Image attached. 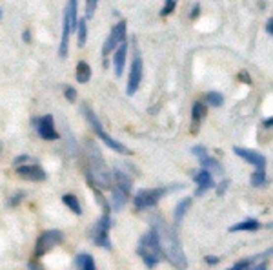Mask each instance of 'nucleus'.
<instances>
[{
	"instance_id": "f257e3e1",
	"label": "nucleus",
	"mask_w": 273,
	"mask_h": 270,
	"mask_svg": "<svg viewBox=\"0 0 273 270\" xmlns=\"http://www.w3.org/2000/svg\"><path fill=\"white\" fill-rule=\"evenodd\" d=\"M151 221H153L151 230H153L155 235H157V241H159L162 256H166V259L173 265V267L184 270L186 267H188V259H186L184 248L180 245V239H178L175 228L170 227V225H168L164 219H161V217H153Z\"/></svg>"
},
{
	"instance_id": "f03ea898",
	"label": "nucleus",
	"mask_w": 273,
	"mask_h": 270,
	"mask_svg": "<svg viewBox=\"0 0 273 270\" xmlns=\"http://www.w3.org/2000/svg\"><path fill=\"white\" fill-rule=\"evenodd\" d=\"M86 174H88L89 186H99V188H109L111 186V174L107 170L104 157H102L101 150L97 148L93 143L86 144Z\"/></svg>"
},
{
	"instance_id": "7ed1b4c3",
	"label": "nucleus",
	"mask_w": 273,
	"mask_h": 270,
	"mask_svg": "<svg viewBox=\"0 0 273 270\" xmlns=\"http://www.w3.org/2000/svg\"><path fill=\"white\" fill-rule=\"evenodd\" d=\"M136 254L140 256V259H142L144 265H146L148 269H155L157 265L161 263V259H162L161 246H159L157 235H155V232L151 228H149V232H146V234L138 239Z\"/></svg>"
},
{
	"instance_id": "20e7f679",
	"label": "nucleus",
	"mask_w": 273,
	"mask_h": 270,
	"mask_svg": "<svg viewBox=\"0 0 273 270\" xmlns=\"http://www.w3.org/2000/svg\"><path fill=\"white\" fill-rule=\"evenodd\" d=\"M111 203L115 210L124 208L131 193V179L122 172V170H115L111 174Z\"/></svg>"
},
{
	"instance_id": "39448f33",
	"label": "nucleus",
	"mask_w": 273,
	"mask_h": 270,
	"mask_svg": "<svg viewBox=\"0 0 273 270\" xmlns=\"http://www.w3.org/2000/svg\"><path fill=\"white\" fill-rule=\"evenodd\" d=\"M80 110H82V114H84V117H86V120L89 122V126L93 128V132L97 133V137L101 139V141H104V144H106V146H109V148H111L113 152H117V154H124V155H128V154H130V150H128V148H126V146L120 143V141H115V139H113L109 133H106V130L102 128L99 117H97L95 112L89 108L88 104H82V106H80Z\"/></svg>"
},
{
	"instance_id": "423d86ee",
	"label": "nucleus",
	"mask_w": 273,
	"mask_h": 270,
	"mask_svg": "<svg viewBox=\"0 0 273 270\" xmlns=\"http://www.w3.org/2000/svg\"><path fill=\"white\" fill-rule=\"evenodd\" d=\"M166 193V188H142L135 193L133 206L136 210H148L159 203Z\"/></svg>"
},
{
	"instance_id": "0eeeda50",
	"label": "nucleus",
	"mask_w": 273,
	"mask_h": 270,
	"mask_svg": "<svg viewBox=\"0 0 273 270\" xmlns=\"http://www.w3.org/2000/svg\"><path fill=\"white\" fill-rule=\"evenodd\" d=\"M109 227H111L109 212H104L101 219L95 223V227L91 228V239L95 241L97 246H102L106 250L111 248V243H109Z\"/></svg>"
},
{
	"instance_id": "6e6552de",
	"label": "nucleus",
	"mask_w": 273,
	"mask_h": 270,
	"mask_svg": "<svg viewBox=\"0 0 273 270\" xmlns=\"http://www.w3.org/2000/svg\"><path fill=\"white\" fill-rule=\"evenodd\" d=\"M62 239H64V234L60 230H46V232H42L35 245V259L46 256L55 245L62 243Z\"/></svg>"
},
{
	"instance_id": "1a4fd4ad",
	"label": "nucleus",
	"mask_w": 273,
	"mask_h": 270,
	"mask_svg": "<svg viewBox=\"0 0 273 270\" xmlns=\"http://www.w3.org/2000/svg\"><path fill=\"white\" fill-rule=\"evenodd\" d=\"M126 31H128V26H126L124 20H120L119 24H115L109 31V35H107L106 42L102 46V53L106 57L107 53H111L115 49L119 48L120 44L126 42Z\"/></svg>"
},
{
	"instance_id": "9d476101",
	"label": "nucleus",
	"mask_w": 273,
	"mask_h": 270,
	"mask_svg": "<svg viewBox=\"0 0 273 270\" xmlns=\"http://www.w3.org/2000/svg\"><path fill=\"white\" fill-rule=\"evenodd\" d=\"M33 124H35V128H36V133H38L44 141H57V139H60L59 132L55 130L53 115L35 117V119H33Z\"/></svg>"
},
{
	"instance_id": "9b49d317",
	"label": "nucleus",
	"mask_w": 273,
	"mask_h": 270,
	"mask_svg": "<svg viewBox=\"0 0 273 270\" xmlns=\"http://www.w3.org/2000/svg\"><path fill=\"white\" fill-rule=\"evenodd\" d=\"M142 72H144L142 57L136 53L135 57H133V62H131L130 80H128V88H126V93H128V95H135L136 90L140 88V82H142Z\"/></svg>"
},
{
	"instance_id": "f8f14e48",
	"label": "nucleus",
	"mask_w": 273,
	"mask_h": 270,
	"mask_svg": "<svg viewBox=\"0 0 273 270\" xmlns=\"http://www.w3.org/2000/svg\"><path fill=\"white\" fill-rule=\"evenodd\" d=\"M233 152H235V155H239L240 159H244L246 162L253 164L257 170H264V168H266V157L262 155V154H259V152L248 150V148H240V146H235V148H233Z\"/></svg>"
},
{
	"instance_id": "ddd939ff",
	"label": "nucleus",
	"mask_w": 273,
	"mask_h": 270,
	"mask_svg": "<svg viewBox=\"0 0 273 270\" xmlns=\"http://www.w3.org/2000/svg\"><path fill=\"white\" fill-rule=\"evenodd\" d=\"M17 175L26 181H35V183L46 181V172L38 164H20L17 168Z\"/></svg>"
},
{
	"instance_id": "4468645a",
	"label": "nucleus",
	"mask_w": 273,
	"mask_h": 270,
	"mask_svg": "<svg viewBox=\"0 0 273 270\" xmlns=\"http://www.w3.org/2000/svg\"><path fill=\"white\" fill-rule=\"evenodd\" d=\"M193 181L199 185L195 195H202L204 192H208V190H211V188L215 186L213 177H211V174H209L208 170H201V172H197V174L193 175Z\"/></svg>"
},
{
	"instance_id": "2eb2a0df",
	"label": "nucleus",
	"mask_w": 273,
	"mask_h": 270,
	"mask_svg": "<svg viewBox=\"0 0 273 270\" xmlns=\"http://www.w3.org/2000/svg\"><path fill=\"white\" fill-rule=\"evenodd\" d=\"M126 55H128V44L122 42L119 48L115 49V55H113V66H115V75H117V77H120L122 72H124Z\"/></svg>"
},
{
	"instance_id": "dca6fc26",
	"label": "nucleus",
	"mask_w": 273,
	"mask_h": 270,
	"mask_svg": "<svg viewBox=\"0 0 273 270\" xmlns=\"http://www.w3.org/2000/svg\"><path fill=\"white\" fill-rule=\"evenodd\" d=\"M208 115V108H206V104L201 101H197L195 104H193V108H191V120H193V130H197V126L201 124L202 120H204V117Z\"/></svg>"
},
{
	"instance_id": "f3484780",
	"label": "nucleus",
	"mask_w": 273,
	"mask_h": 270,
	"mask_svg": "<svg viewBox=\"0 0 273 270\" xmlns=\"http://www.w3.org/2000/svg\"><path fill=\"white\" fill-rule=\"evenodd\" d=\"M262 225L257 219H246L242 223H237V225H233L230 228V232H257Z\"/></svg>"
},
{
	"instance_id": "a211bd4d",
	"label": "nucleus",
	"mask_w": 273,
	"mask_h": 270,
	"mask_svg": "<svg viewBox=\"0 0 273 270\" xmlns=\"http://www.w3.org/2000/svg\"><path fill=\"white\" fill-rule=\"evenodd\" d=\"M199 162H201L202 170H208V172H215V174H220L222 172V166H220V162L211 155H202L199 157Z\"/></svg>"
},
{
	"instance_id": "6ab92c4d",
	"label": "nucleus",
	"mask_w": 273,
	"mask_h": 270,
	"mask_svg": "<svg viewBox=\"0 0 273 270\" xmlns=\"http://www.w3.org/2000/svg\"><path fill=\"white\" fill-rule=\"evenodd\" d=\"M191 203H193V199L191 197H184V199H180V201H178L177 208H175V227H178L180 221L184 219L186 212L190 210Z\"/></svg>"
},
{
	"instance_id": "aec40b11",
	"label": "nucleus",
	"mask_w": 273,
	"mask_h": 270,
	"mask_svg": "<svg viewBox=\"0 0 273 270\" xmlns=\"http://www.w3.org/2000/svg\"><path fill=\"white\" fill-rule=\"evenodd\" d=\"M75 77H77V82H80V84L89 82V78H91V68H89L88 62H84V60L78 62L77 70H75Z\"/></svg>"
},
{
	"instance_id": "412c9836",
	"label": "nucleus",
	"mask_w": 273,
	"mask_h": 270,
	"mask_svg": "<svg viewBox=\"0 0 273 270\" xmlns=\"http://www.w3.org/2000/svg\"><path fill=\"white\" fill-rule=\"evenodd\" d=\"M75 263L80 270H97V265L89 254H78L75 258Z\"/></svg>"
},
{
	"instance_id": "4be33fe9",
	"label": "nucleus",
	"mask_w": 273,
	"mask_h": 270,
	"mask_svg": "<svg viewBox=\"0 0 273 270\" xmlns=\"http://www.w3.org/2000/svg\"><path fill=\"white\" fill-rule=\"evenodd\" d=\"M62 203H64L66 206L73 212V214H77V216L82 214V206H80V203H78V199L75 197V195H71V193H66V195H62Z\"/></svg>"
},
{
	"instance_id": "5701e85b",
	"label": "nucleus",
	"mask_w": 273,
	"mask_h": 270,
	"mask_svg": "<svg viewBox=\"0 0 273 270\" xmlns=\"http://www.w3.org/2000/svg\"><path fill=\"white\" fill-rule=\"evenodd\" d=\"M77 37H78V48H84L86 39H88V24H86V18H78L77 20Z\"/></svg>"
},
{
	"instance_id": "b1692460",
	"label": "nucleus",
	"mask_w": 273,
	"mask_h": 270,
	"mask_svg": "<svg viewBox=\"0 0 273 270\" xmlns=\"http://www.w3.org/2000/svg\"><path fill=\"white\" fill-rule=\"evenodd\" d=\"M204 101L208 102V106L219 108V106H222V102H224V97H222V93H219V91H209V93L204 95Z\"/></svg>"
},
{
	"instance_id": "393cba45",
	"label": "nucleus",
	"mask_w": 273,
	"mask_h": 270,
	"mask_svg": "<svg viewBox=\"0 0 273 270\" xmlns=\"http://www.w3.org/2000/svg\"><path fill=\"white\" fill-rule=\"evenodd\" d=\"M266 183H268V177L264 170H255L251 174V185L255 186V188H262V186H266Z\"/></svg>"
},
{
	"instance_id": "a878e982",
	"label": "nucleus",
	"mask_w": 273,
	"mask_h": 270,
	"mask_svg": "<svg viewBox=\"0 0 273 270\" xmlns=\"http://www.w3.org/2000/svg\"><path fill=\"white\" fill-rule=\"evenodd\" d=\"M178 0H164V7L161 9V17H168V15H171L173 9L177 7Z\"/></svg>"
},
{
	"instance_id": "bb28decb",
	"label": "nucleus",
	"mask_w": 273,
	"mask_h": 270,
	"mask_svg": "<svg viewBox=\"0 0 273 270\" xmlns=\"http://www.w3.org/2000/svg\"><path fill=\"white\" fill-rule=\"evenodd\" d=\"M97 4H99V0H86V17H84L86 20H88V18H93Z\"/></svg>"
},
{
	"instance_id": "cd10ccee",
	"label": "nucleus",
	"mask_w": 273,
	"mask_h": 270,
	"mask_svg": "<svg viewBox=\"0 0 273 270\" xmlns=\"http://www.w3.org/2000/svg\"><path fill=\"white\" fill-rule=\"evenodd\" d=\"M66 99L69 102H75L77 101V91L73 90L71 86H66Z\"/></svg>"
},
{
	"instance_id": "c85d7f7f",
	"label": "nucleus",
	"mask_w": 273,
	"mask_h": 270,
	"mask_svg": "<svg viewBox=\"0 0 273 270\" xmlns=\"http://www.w3.org/2000/svg\"><path fill=\"white\" fill-rule=\"evenodd\" d=\"M191 152H193L197 157H202V155H206V154H208L204 146H193V148H191Z\"/></svg>"
},
{
	"instance_id": "c756f323",
	"label": "nucleus",
	"mask_w": 273,
	"mask_h": 270,
	"mask_svg": "<svg viewBox=\"0 0 273 270\" xmlns=\"http://www.w3.org/2000/svg\"><path fill=\"white\" fill-rule=\"evenodd\" d=\"M22 197H24V192H20V193H17V195H13L11 201H9V204H11V206H15L17 203H20V201H22Z\"/></svg>"
},
{
	"instance_id": "7c9ffc66",
	"label": "nucleus",
	"mask_w": 273,
	"mask_h": 270,
	"mask_svg": "<svg viewBox=\"0 0 273 270\" xmlns=\"http://www.w3.org/2000/svg\"><path fill=\"white\" fill-rule=\"evenodd\" d=\"M204 261H206L208 265H217L220 261V258H217V256H206V258H204Z\"/></svg>"
},
{
	"instance_id": "2f4dec72",
	"label": "nucleus",
	"mask_w": 273,
	"mask_h": 270,
	"mask_svg": "<svg viewBox=\"0 0 273 270\" xmlns=\"http://www.w3.org/2000/svg\"><path fill=\"white\" fill-rule=\"evenodd\" d=\"M30 161V155H20V157H17V159H15V164H17V166H20V164H24V162H28Z\"/></svg>"
},
{
	"instance_id": "473e14b6",
	"label": "nucleus",
	"mask_w": 273,
	"mask_h": 270,
	"mask_svg": "<svg viewBox=\"0 0 273 270\" xmlns=\"http://www.w3.org/2000/svg\"><path fill=\"white\" fill-rule=\"evenodd\" d=\"M228 185H230V181H224V183H220V186L217 188V193H219V195H222V193L226 192V188H228Z\"/></svg>"
},
{
	"instance_id": "72a5a7b5",
	"label": "nucleus",
	"mask_w": 273,
	"mask_h": 270,
	"mask_svg": "<svg viewBox=\"0 0 273 270\" xmlns=\"http://www.w3.org/2000/svg\"><path fill=\"white\" fill-rule=\"evenodd\" d=\"M266 33L268 35H273V18H268L266 20Z\"/></svg>"
},
{
	"instance_id": "f704fd0d",
	"label": "nucleus",
	"mask_w": 273,
	"mask_h": 270,
	"mask_svg": "<svg viewBox=\"0 0 273 270\" xmlns=\"http://www.w3.org/2000/svg\"><path fill=\"white\" fill-rule=\"evenodd\" d=\"M199 9H201V6H199V4H195V6L191 7L190 18H197V17H199Z\"/></svg>"
},
{
	"instance_id": "c9c22d12",
	"label": "nucleus",
	"mask_w": 273,
	"mask_h": 270,
	"mask_svg": "<svg viewBox=\"0 0 273 270\" xmlns=\"http://www.w3.org/2000/svg\"><path fill=\"white\" fill-rule=\"evenodd\" d=\"M28 267H30V270H44V269L40 267V265L36 263L35 259H33V261H30V265H28Z\"/></svg>"
},
{
	"instance_id": "e433bc0d",
	"label": "nucleus",
	"mask_w": 273,
	"mask_h": 270,
	"mask_svg": "<svg viewBox=\"0 0 273 270\" xmlns=\"http://www.w3.org/2000/svg\"><path fill=\"white\" fill-rule=\"evenodd\" d=\"M239 77L242 78L244 82H246V84H251V78L248 77V73H240V75H239Z\"/></svg>"
},
{
	"instance_id": "4c0bfd02",
	"label": "nucleus",
	"mask_w": 273,
	"mask_h": 270,
	"mask_svg": "<svg viewBox=\"0 0 273 270\" xmlns=\"http://www.w3.org/2000/svg\"><path fill=\"white\" fill-rule=\"evenodd\" d=\"M272 124H273V119L272 117H268V119L264 120V128H272Z\"/></svg>"
},
{
	"instance_id": "58836bf2",
	"label": "nucleus",
	"mask_w": 273,
	"mask_h": 270,
	"mask_svg": "<svg viewBox=\"0 0 273 270\" xmlns=\"http://www.w3.org/2000/svg\"><path fill=\"white\" fill-rule=\"evenodd\" d=\"M24 40H26V42H30V40H31V33H30V31H24Z\"/></svg>"
},
{
	"instance_id": "ea45409f",
	"label": "nucleus",
	"mask_w": 273,
	"mask_h": 270,
	"mask_svg": "<svg viewBox=\"0 0 273 270\" xmlns=\"http://www.w3.org/2000/svg\"><path fill=\"white\" fill-rule=\"evenodd\" d=\"M0 17H2V11H0Z\"/></svg>"
}]
</instances>
